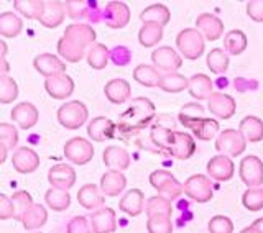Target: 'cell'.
Masks as SVG:
<instances>
[{"label": "cell", "mask_w": 263, "mask_h": 233, "mask_svg": "<svg viewBox=\"0 0 263 233\" xmlns=\"http://www.w3.org/2000/svg\"><path fill=\"white\" fill-rule=\"evenodd\" d=\"M150 184L158 190V196L168 199H178L183 194V184L166 169H156L150 174Z\"/></svg>", "instance_id": "cell-5"}, {"label": "cell", "mask_w": 263, "mask_h": 233, "mask_svg": "<svg viewBox=\"0 0 263 233\" xmlns=\"http://www.w3.org/2000/svg\"><path fill=\"white\" fill-rule=\"evenodd\" d=\"M18 97V86L13 77H0V104H12Z\"/></svg>", "instance_id": "cell-47"}, {"label": "cell", "mask_w": 263, "mask_h": 233, "mask_svg": "<svg viewBox=\"0 0 263 233\" xmlns=\"http://www.w3.org/2000/svg\"><path fill=\"white\" fill-rule=\"evenodd\" d=\"M8 72H10V64L5 57H0V77L8 76Z\"/></svg>", "instance_id": "cell-57"}, {"label": "cell", "mask_w": 263, "mask_h": 233, "mask_svg": "<svg viewBox=\"0 0 263 233\" xmlns=\"http://www.w3.org/2000/svg\"><path fill=\"white\" fill-rule=\"evenodd\" d=\"M211 233H234V223L226 215H216L209 220Z\"/></svg>", "instance_id": "cell-52"}, {"label": "cell", "mask_w": 263, "mask_h": 233, "mask_svg": "<svg viewBox=\"0 0 263 233\" xmlns=\"http://www.w3.org/2000/svg\"><path fill=\"white\" fill-rule=\"evenodd\" d=\"M187 84H189V79L184 77L183 74L170 72V74H161L158 87L164 90V92L178 94V92H183L184 89H187Z\"/></svg>", "instance_id": "cell-39"}, {"label": "cell", "mask_w": 263, "mask_h": 233, "mask_svg": "<svg viewBox=\"0 0 263 233\" xmlns=\"http://www.w3.org/2000/svg\"><path fill=\"white\" fill-rule=\"evenodd\" d=\"M145 212L150 217H170L173 213V207L168 199H164L161 196L150 197L148 201H145Z\"/></svg>", "instance_id": "cell-37"}, {"label": "cell", "mask_w": 263, "mask_h": 233, "mask_svg": "<svg viewBox=\"0 0 263 233\" xmlns=\"http://www.w3.org/2000/svg\"><path fill=\"white\" fill-rule=\"evenodd\" d=\"M247 13L253 22H263V0H252L247 4Z\"/></svg>", "instance_id": "cell-56"}, {"label": "cell", "mask_w": 263, "mask_h": 233, "mask_svg": "<svg viewBox=\"0 0 263 233\" xmlns=\"http://www.w3.org/2000/svg\"><path fill=\"white\" fill-rule=\"evenodd\" d=\"M89 110L81 101H71L58 109V122L68 130H78L87 122Z\"/></svg>", "instance_id": "cell-4"}, {"label": "cell", "mask_w": 263, "mask_h": 233, "mask_svg": "<svg viewBox=\"0 0 263 233\" xmlns=\"http://www.w3.org/2000/svg\"><path fill=\"white\" fill-rule=\"evenodd\" d=\"M202 116H204V109H202V105L197 102L186 104L181 107V110H179V122L183 123L184 127L197 119H202Z\"/></svg>", "instance_id": "cell-49"}, {"label": "cell", "mask_w": 263, "mask_h": 233, "mask_svg": "<svg viewBox=\"0 0 263 233\" xmlns=\"http://www.w3.org/2000/svg\"><path fill=\"white\" fill-rule=\"evenodd\" d=\"M23 30V22L20 16H16L13 12L0 13V35L5 38L18 36Z\"/></svg>", "instance_id": "cell-35"}, {"label": "cell", "mask_w": 263, "mask_h": 233, "mask_svg": "<svg viewBox=\"0 0 263 233\" xmlns=\"http://www.w3.org/2000/svg\"><path fill=\"white\" fill-rule=\"evenodd\" d=\"M247 140L240 133V130L229 128L224 130L216 140V149L217 153L229 156V158H237L245 151Z\"/></svg>", "instance_id": "cell-6"}, {"label": "cell", "mask_w": 263, "mask_h": 233, "mask_svg": "<svg viewBox=\"0 0 263 233\" xmlns=\"http://www.w3.org/2000/svg\"><path fill=\"white\" fill-rule=\"evenodd\" d=\"M238 176L249 187H260L263 184V161L258 156H245L240 161Z\"/></svg>", "instance_id": "cell-9"}, {"label": "cell", "mask_w": 263, "mask_h": 233, "mask_svg": "<svg viewBox=\"0 0 263 233\" xmlns=\"http://www.w3.org/2000/svg\"><path fill=\"white\" fill-rule=\"evenodd\" d=\"M209 110L214 116H217V119L229 120L234 116L237 110V104L234 101V97L222 94V92H214L209 99Z\"/></svg>", "instance_id": "cell-16"}, {"label": "cell", "mask_w": 263, "mask_h": 233, "mask_svg": "<svg viewBox=\"0 0 263 233\" xmlns=\"http://www.w3.org/2000/svg\"><path fill=\"white\" fill-rule=\"evenodd\" d=\"M187 92L196 101H209L211 95L214 94L212 79L205 76V74H194L193 77H189Z\"/></svg>", "instance_id": "cell-24"}, {"label": "cell", "mask_w": 263, "mask_h": 233, "mask_svg": "<svg viewBox=\"0 0 263 233\" xmlns=\"http://www.w3.org/2000/svg\"><path fill=\"white\" fill-rule=\"evenodd\" d=\"M146 228L148 233H173V222L170 217H150Z\"/></svg>", "instance_id": "cell-51"}, {"label": "cell", "mask_w": 263, "mask_h": 233, "mask_svg": "<svg viewBox=\"0 0 263 233\" xmlns=\"http://www.w3.org/2000/svg\"><path fill=\"white\" fill-rule=\"evenodd\" d=\"M152 61H153L155 68H158L160 71H164L166 74L176 72V69H179L181 64H183L181 56L171 46L156 48L152 54Z\"/></svg>", "instance_id": "cell-10"}, {"label": "cell", "mask_w": 263, "mask_h": 233, "mask_svg": "<svg viewBox=\"0 0 263 233\" xmlns=\"http://www.w3.org/2000/svg\"><path fill=\"white\" fill-rule=\"evenodd\" d=\"M66 38H69L72 41H76L78 45L84 46L86 49L90 48L96 43V31L94 28L87 23H71L69 27H66L64 35Z\"/></svg>", "instance_id": "cell-21"}, {"label": "cell", "mask_w": 263, "mask_h": 233, "mask_svg": "<svg viewBox=\"0 0 263 233\" xmlns=\"http://www.w3.org/2000/svg\"><path fill=\"white\" fill-rule=\"evenodd\" d=\"M48 220V212L43 205H40V204H33L31 205V209L23 215V219H22V223H23V227L25 230H36L40 227H43L45 223Z\"/></svg>", "instance_id": "cell-38"}, {"label": "cell", "mask_w": 263, "mask_h": 233, "mask_svg": "<svg viewBox=\"0 0 263 233\" xmlns=\"http://www.w3.org/2000/svg\"><path fill=\"white\" fill-rule=\"evenodd\" d=\"M240 233H258V231H257V230H255V228H253V227L250 225V227H247V228H243V230H242Z\"/></svg>", "instance_id": "cell-61"}, {"label": "cell", "mask_w": 263, "mask_h": 233, "mask_svg": "<svg viewBox=\"0 0 263 233\" xmlns=\"http://www.w3.org/2000/svg\"><path fill=\"white\" fill-rule=\"evenodd\" d=\"M33 66H35V69L46 79L66 74V64L58 56L49 54V53L38 54L35 57V61H33Z\"/></svg>", "instance_id": "cell-14"}, {"label": "cell", "mask_w": 263, "mask_h": 233, "mask_svg": "<svg viewBox=\"0 0 263 233\" xmlns=\"http://www.w3.org/2000/svg\"><path fill=\"white\" fill-rule=\"evenodd\" d=\"M186 127L191 130L197 140H202V141H209L214 138V135L219 131L220 125L217 120L214 119H208V116H202V119H197L191 123H187Z\"/></svg>", "instance_id": "cell-30"}, {"label": "cell", "mask_w": 263, "mask_h": 233, "mask_svg": "<svg viewBox=\"0 0 263 233\" xmlns=\"http://www.w3.org/2000/svg\"><path fill=\"white\" fill-rule=\"evenodd\" d=\"M15 217V205L12 197L0 194V220H8Z\"/></svg>", "instance_id": "cell-54"}, {"label": "cell", "mask_w": 263, "mask_h": 233, "mask_svg": "<svg viewBox=\"0 0 263 233\" xmlns=\"http://www.w3.org/2000/svg\"><path fill=\"white\" fill-rule=\"evenodd\" d=\"M134 79L145 87H158L161 74L156 71L155 66L150 64H138L134 69Z\"/></svg>", "instance_id": "cell-36"}, {"label": "cell", "mask_w": 263, "mask_h": 233, "mask_svg": "<svg viewBox=\"0 0 263 233\" xmlns=\"http://www.w3.org/2000/svg\"><path fill=\"white\" fill-rule=\"evenodd\" d=\"M46 92L56 101H64L74 92V81L68 74H61V76H54L45 81Z\"/></svg>", "instance_id": "cell-20"}, {"label": "cell", "mask_w": 263, "mask_h": 233, "mask_svg": "<svg viewBox=\"0 0 263 233\" xmlns=\"http://www.w3.org/2000/svg\"><path fill=\"white\" fill-rule=\"evenodd\" d=\"M90 228L92 233H114L117 230V217L115 210L110 207H102L90 217Z\"/></svg>", "instance_id": "cell-19"}, {"label": "cell", "mask_w": 263, "mask_h": 233, "mask_svg": "<svg viewBox=\"0 0 263 233\" xmlns=\"http://www.w3.org/2000/svg\"><path fill=\"white\" fill-rule=\"evenodd\" d=\"M119 209L130 217H137L145 210V194L140 189H130L120 199Z\"/></svg>", "instance_id": "cell-26"}, {"label": "cell", "mask_w": 263, "mask_h": 233, "mask_svg": "<svg viewBox=\"0 0 263 233\" xmlns=\"http://www.w3.org/2000/svg\"><path fill=\"white\" fill-rule=\"evenodd\" d=\"M150 141L155 145V151H164L176 160H189L196 151V141L191 135L160 125L152 127Z\"/></svg>", "instance_id": "cell-1"}, {"label": "cell", "mask_w": 263, "mask_h": 233, "mask_svg": "<svg viewBox=\"0 0 263 233\" xmlns=\"http://www.w3.org/2000/svg\"><path fill=\"white\" fill-rule=\"evenodd\" d=\"M140 20L143 23H156V25H168L171 20V13L163 4H153L150 7H146L145 10L140 13Z\"/></svg>", "instance_id": "cell-33"}, {"label": "cell", "mask_w": 263, "mask_h": 233, "mask_svg": "<svg viewBox=\"0 0 263 233\" xmlns=\"http://www.w3.org/2000/svg\"><path fill=\"white\" fill-rule=\"evenodd\" d=\"M224 48L227 49V53H230L232 56L242 54L247 48V35L240 30L227 31V35L224 36Z\"/></svg>", "instance_id": "cell-43"}, {"label": "cell", "mask_w": 263, "mask_h": 233, "mask_svg": "<svg viewBox=\"0 0 263 233\" xmlns=\"http://www.w3.org/2000/svg\"><path fill=\"white\" fill-rule=\"evenodd\" d=\"M45 202L51 210L54 212H64L69 209L71 205V196L68 190H61V189H48L45 194Z\"/></svg>", "instance_id": "cell-34"}, {"label": "cell", "mask_w": 263, "mask_h": 233, "mask_svg": "<svg viewBox=\"0 0 263 233\" xmlns=\"http://www.w3.org/2000/svg\"><path fill=\"white\" fill-rule=\"evenodd\" d=\"M7 153H8V148L0 141V164H4L7 160Z\"/></svg>", "instance_id": "cell-58"}, {"label": "cell", "mask_w": 263, "mask_h": 233, "mask_svg": "<svg viewBox=\"0 0 263 233\" xmlns=\"http://www.w3.org/2000/svg\"><path fill=\"white\" fill-rule=\"evenodd\" d=\"M48 182L54 189L69 190L76 184V171L69 164H56L48 171Z\"/></svg>", "instance_id": "cell-12"}, {"label": "cell", "mask_w": 263, "mask_h": 233, "mask_svg": "<svg viewBox=\"0 0 263 233\" xmlns=\"http://www.w3.org/2000/svg\"><path fill=\"white\" fill-rule=\"evenodd\" d=\"M12 166L15 168V171L20 174L35 172L40 166V156L35 149H31V148H27V146L18 148L13 151Z\"/></svg>", "instance_id": "cell-13"}, {"label": "cell", "mask_w": 263, "mask_h": 233, "mask_svg": "<svg viewBox=\"0 0 263 233\" xmlns=\"http://www.w3.org/2000/svg\"><path fill=\"white\" fill-rule=\"evenodd\" d=\"M196 27L204 40L209 41H216L224 35V23L212 13H201L196 18Z\"/></svg>", "instance_id": "cell-17"}, {"label": "cell", "mask_w": 263, "mask_h": 233, "mask_svg": "<svg viewBox=\"0 0 263 233\" xmlns=\"http://www.w3.org/2000/svg\"><path fill=\"white\" fill-rule=\"evenodd\" d=\"M130 57H132V54L125 46H115L110 51V60L114 61V64H117V66L128 64Z\"/></svg>", "instance_id": "cell-55"}, {"label": "cell", "mask_w": 263, "mask_h": 233, "mask_svg": "<svg viewBox=\"0 0 263 233\" xmlns=\"http://www.w3.org/2000/svg\"><path fill=\"white\" fill-rule=\"evenodd\" d=\"M12 120L23 130H30L38 123V109L31 102H20L10 112Z\"/></svg>", "instance_id": "cell-18"}, {"label": "cell", "mask_w": 263, "mask_h": 233, "mask_svg": "<svg viewBox=\"0 0 263 233\" xmlns=\"http://www.w3.org/2000/svg\"><path fill=\"white\" fill-rule=\"evenodd\" d=\"M163 38V27L156 23H143V27L138 31V41L145 48L156 46Z\"/></svg>", "instance_id": "cell-41"}, {"label": "cell", "mask_w": 263, "mask_h": 233, "mask_svg": "<svg viewBox=\"0 0 263 233\" xmlns=\"http://www.w3.org/2000/svg\"><path fill=\"white\" fill-rule=\"evenodd\" d=\"M104 94L112 104H125L132 95V87L125 79H112L105 84Z\"/></svg>", "instance_id": "cell-27"}, {"label": "cell", "mask_w": 263, "mask_h": 233, "mask_svg": "<svg viewBox=\"0 0 263 233\" xmlns=\"http://www.w3.org/2000/svg\"><path fill=\"white\" fill-rule=\"evenodd\" d=\"M68 233H92V228L89 225L87 217L78 215L68 223Z\"/></svg>", "instance_id": "cell-53"}, {"label": "cell", "mask_w": 263, "mask_h": 233, "mask_svg": "<svg viewBox=\"0 0 263 233\" xmlns=\"http://www.w3.org/2000/svg\"><path fill=\"white\" fill-rule=\"evenodd\" d=\"M58 53L63 57V60L69 61V63H79L82 57L86 56V48L78 45L76 41H72L66 36H61L58 41Z\"/></svg>", "instance_id": "cell-31"}, {"label": "cell", "mask_w": 263, "mask_h": 233, "mask_svg": "<svg viewBox=\"0 0 263 233\" xmlns=\"http://www.w3.org/2000/svg\"><path fill=\"white\" fill-rule=\"evenodd\" d=\"M64 7L69 18L79 23L82 20H87L90 10V0H68Z\"/></svg>", "instance_id": "cell-44"}, {"label": "cell", "mask_w": 263, "mask_h": 233, "mask_svg": "<svg viewBox=\"0 0 263 233\" xmlns=\"http://www.w3.org/2000/svg\"><path fill=\"white\" fill-rule=\"evenodd\" d=\"M235 164L232 161V158L217 154L209 160L208 163V174L211 179L216 181H230L234 178Z\"/></svg>", "instance_id": "cell-15"}, {"label": "cell", "mask_w": 263, "mask_h": 233, "mask_svg": "<svg viewBox=\"0 0 263 233\" xmlns=\"http://www.w3.org/2000/svg\"><path fill=\"white\" fill-rule=\"evenodd\" d=\"M208 68L214 74H224L229 69V56L226 54L224 49L214 48L208 54Z\"/></svg>", "instance_id": "cell-45"}, {"label": "cell", "mask_w": 263, "mask_h": 233, "mask_svg": "<svg viewBox=\"0 0 263 233\" xmlns=\"http://www.w3.org/2000/svg\"><path fill=\"white\" fill-rule=\"evenodd\" d=\"M36 233H40V231H36Z\"/></svg>", "instance_id": "cell-62"}, {"label": "cell", "mask_w": 263, "mask_h": 233, "mask_svg": "<svg viewBox=\"0 0 263 233\" xmlns=\"http://www.w3.org/2000/svg\"><path fill=\"white\" fill-rule=\"evenodd\" d=\"M155 104L146 97H137L132 101L130 107L119 116L117 130L123 137H130L134 133L146 128L155 119Z\"/></svg>", "instance_id": "cell-2"}, {"label": "cell", "mask_w": 263, "mask_h": 233, "mask_svg": "<svg viewBox=\"0 0 263 233\" xmlns=\"http://www.w3.org/2000/svg\"><path fill=\"white\" fill-rule=\"evenodd\" d=\"M64 156L72 164L84 166L94 158V146L89 140H84L81 137L71 138L64 145Z\"/></svg>", "instance_id": "cell-8"}, {"label": "cell", "mask_w": 263, "mask_h": 233, "mask_svg": "<svg viewBox=\"0 0 263 233\" xmlns=\"http://www.w3.org/2000/svg\"><path fill=\"white\" fill-rule=\"evenodd\" d=\"M102 20L109 28H123L130 22V8L123 2H109L104 8Z\"/></svg>", "instance_id": "cell-11"}, {"label": "cell", "mask_w": 263, "mask_h": 233, "mask_svg": "<svg viewBox=\"0 0 263 233\" xmlns=\"http://www.w3.org/2000/svg\"><path fill=\"white\" fill-rule=\"evenodd\" d=\"M78 202L87 210H99L105 204L101 187L96 184H84L78 192Z\"/></svg>", "instance_id": "cell-23"}, {"label": "cell", "mask_w": 263, "mask_h": 233, "mask_svg": "<svg viewBox=\"0 0 263 233\" xmlns=\"http://www.w3.org/2000/svg\"><path fill=\"white\" fill-rule=\"evenodd\" d=\"M240 133L247 141H252V143H258L263 140V120L258 119L255 115H249L240 122V127H238Z\"/></svg>", "instance_id": "cell-32"}, {"label": "cell", "mask_w": 263, "mask_h": 233, "mask_svg": "<svg viewBox=\"0 0 263 233\" xmlns=\"http://www.w3.org/2000/svg\"><path fill=\"white\" fill-rule=\"evenodd\" d=\"M12 202L15 205V217L13 220H20L23 219V215L27 213L31 205H33V199L28 192H25V190H18V192H15L12 196Z\"/></svg>", "instance_id": "cell-48"}, {"label": "cell", "mask_w": 263, "mask_h": 233, "mask_svg": "<svg viewBox=\"0 0 263 233\" xmlns=\"http://www.w3.org/2000/svg\"><path fill=\"white\" fill-rule=\"evenodd\" d=\"M110 60V51L109 48L102 43H94L92 46L89 48L87 51V63L92 69L101 71L104 69L107 64H109Z\"/></svg>", "instance_id": "cell-42"}, {"label": "cell", "mask_w": 263, "mask_h": 233, "mask_svg": "<svg viewBox=\"0 0 263 233\" xmlns=\"http://www.w3.org/2000/svg\"><path fill=\"white\" fill-rule=\"evenodd\" d=\"M115 130H117V125L112 120L105 119V116H96L94 120H90L89 127H87V135L90 140L94 141H105L109 138L115 137Z\"/></svg>", "instance_id": "cell-22"}, {"label": "cell", "mask_w": 263, "mask_h": 233, "mask_svg": "<svg viewBox=\"0 0 263 233\" xmlns=\"http://www.w3.org/2000/svg\"><path fill=\"white\" fill-rule=\"evenodd\" d=\"M125 187H127V178L123 176L122 171L109 169L101 179V190H102L104 196L117 197L119 194L123 192V189Z\"/></svg>", "instance_id": "cell-25"}, {"label": "cell", "mask_w": 263, "mask_h": 233, "mask_svg": "<svg viewBox=\"0 0 263 233\" xmlns=\"http://www.w3.org/2000/svg\"><path fill=\"white\" fill-rule=\"evenodd\" d=\"M0 141L8 149H13L18 143V130L10 123H0Z\"/></svg>", "instance_id": "cell-50"}, {"label": "cell", "mask_w": 263, "mask_h": 233, "mask_svg": "<svg viewBox=\"0 0 263 233\" xmlns=\"http://www.w3.org/2000/svg\"><path fill=\"white\" fill-rule=\"evenodd\" d=\"M183 194H186L194 202L205 204L214 196L212 181L204 174H194L183 184Z\"/></svg>", "instance_id": "cell-7"}, {"label": "cell", "mask_w": 263, "mask_h": 233, "mask_svg": "<svg viewBox=\"0 0 263 233\" xmlns=\"http://www.w3.org/2000/svg\"><path fill=\"white\" fill-rule=\"evenodd\" d=\"M8 53V46L5 41L0 40V57H5V54Z\"/></svg>", "instance_id": "cell-60"}, {"label": "cell", "mask_w": 263, "mask_h": 233, "mask_svg": "<svg viewBox=\"0 0 263 233\" xmlns=\"http://www.w3.org/2000/svg\"><path fill=\"white\" fill-rule=\"evenodd\" d=\"M13 7L16 12H20L23 16L30 20H41L45 12V2L41 0H15Z\"/></svg>", "instance_id": "cell-40"}, {"label": "cell", "mask_w": 263, "mask_h": 233, "mask_svg": "<svg viewBox=\"0 0 263 233\" xmlns=\"http://www.w3.org/2000/svg\"><path fill=\"white\" fill-rule=\"evenodd\" d=\"M252 227L257 230L258 233H263V217L261 219H257L253 223H252Z\"/></svg>", "instance_id": "cell-59"}, {"label": "cell", "mask_w": 263, "mask_h": 233, "mask_svg": "<svg viewBox=\"0 0 263 233\" xmlns=\"http://www.w3.org/2000/svg\"><path fill=\"white\" fill-rule=\"evenodd\" d=\"M64 16H66L64 4L58 2V0H49V2H45V12L40 23L46 28H56L64 22Z\"/></svg>", "instance_id": "cell-28"}, {"label": "cell", "mask_w": 263, "mask_h": 233, "mask_svg": "<svg viewBox=\"0 0 263 233\" xmlns=\"http://www.w3.org/2000/svg\"><path fill=\"white\" fill-rule=\"evenodd\" d=\"M242 204L247 210L258 212L263 209V189L261 187H249L242 196Z\"/></svg>", "instance_id": "cell-46"}, {"label": "cell", "mask_w": 263, "mask_h": 233, "mask_svg": "<svg viewBox=\"0 0 263 233\" xmlns=\"http://www.w3.org/2000/svg\"><path fill=\"white\" fill-rule=\"evenodd\" d=\"M176 48L186 60L196 61L204 53V36L196 28H184L176 36Z\"/></svg>", "instance_id": "cell-3"}, {"label": "cell", "mask_w": 263, "mask_h": 233, "mask_svg": "<svg viewBox=\"0 0 263 233\" xmlns=\"http://www.w3.org/2000/svg\"><path fill=\"white\" fill-rule=\"evenodd\" d=\"M102 160L107 168L114 171H125L130 166V154L120 146H107L104 149Z\"/></svg>", "instance_id": "cell-29"}]
</instances>
